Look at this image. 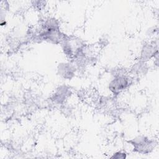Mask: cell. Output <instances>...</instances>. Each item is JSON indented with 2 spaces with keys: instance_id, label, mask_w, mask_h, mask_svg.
Wrapping results in <instances>:
<instances>
[{
  "instance_id": "cell-1",
  "label": "cell",
  "mask_w": 159,
  "mask_h": 159,
  "mask_svg": "<svg viewBox=\"0 0 159 159\" xmlns=\"http://www.w3.org/2000/svg\"><path fill=\"white\" fill-rule=\"evenodd\" d=\"M135 152L140 153H150L155 147V142L145 137H138L130 141Z\"/></svg>"
},
{
  "instance_id": "cell-2",
  "label": "cell",
  "mask_w": 159,
  "mask_h": 159,
  "mask_svg": "<svg viewBox=\"0 0 159 159\" xmlns=\"http://www.w3.org/2000/svg\"><path fill=\"white\" fill-rule=\"evenodd\" d=\"M129 84V80L125 76L118 75L111 81L109 89L114 94H118L125 89Z\"/></svg>"
},
{
  "instance_id": "cell-3",
  "label": "cell",
  "mask_w": 159,
  "mask_h": 159,
  "mask_svg": "<svg viewBox=\"0 0 159 159\" xmlns=\"http://www.w3.org/2000/svg\"><path fill=\"white\" fill-rule=\"evenodd\" d=\"M69 91L68 89L65 88V87H61L59 88V89H57V92L55 94L54 96V101L58 102H61L65 99L69 95Z\"/></svg>"
},
{
  "instance_id": "cell-4",
  "label": "cell",
  "mask_w": 159,
  "mask_h": 159,
  "mask_svg": "<svg viewBox=\"0 0 159 159\" xmlns=\"http://www.w3.org/2000/svg\"><path fill=\"white\" fill-rule=\"evenodd\" d=\"M155 53V46L153 47L151 45H145L142 50V57L143 60L148 59V58H150L154 56Z\"/></svg>"
},
{
  "instance_id": "cell-5",
  "label": "cell",
  "mask_w": 159,
  "mask_h": 159,
  "mask_svg": "<svg viewBox=\"0 0 159 159\" xmlns=\"http://www.w3.org/2000/svg\"><path fill=\"white\" fill-rule=\"evenodd\" d=\"M71 66L70 65V64H67V63H64L63 65H60V70H58L60 71V73L61 74V76H63L64 78H70V75H73L72 72H73V68H70V70H67Z\"/></svg>"
},
{
  "instance_id": "cell-6",
  "label": "cell",
  "mask_w": 159,
  "mask_h": 159,
  "mask_svg": "<svg viewBox=\"0 0 159 159\" xmlns=\"http://www.w3.org/2000/svg\"><path fill=\"white\" fill-rule=\"evenodd\" d=\"M125 153H122L120 152H118V153H115V155H113V157H112L111 158H125V155H124Z\"/></svg>"
}]
</instances>
